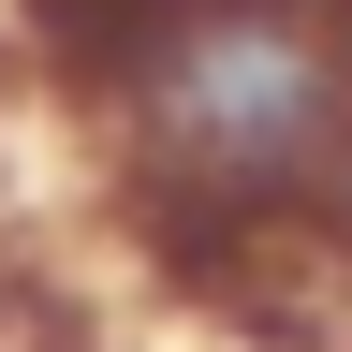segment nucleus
Here are the masks:
<instances>
[{"mask_svg": "<svg viewBox=\"0 0 352 352\" xmlns=\"http://www.w3.org/2000/svg\"><path fill=\"white\" fill-rule=\"evenodd\" d=\"M0 103L74 162L103 279L191 338L352 323V0H0Z\"/></svg>", "mask_w": 352, "mask_h": 352, "instance_id": "nucleus-1", "label": "nucleus"}]
</instances>
